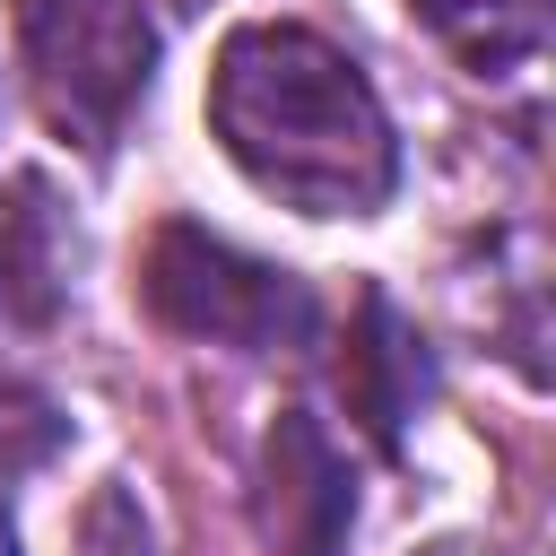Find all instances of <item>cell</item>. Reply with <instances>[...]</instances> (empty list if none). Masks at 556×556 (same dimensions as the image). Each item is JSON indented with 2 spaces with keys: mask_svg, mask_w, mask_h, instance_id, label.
<instances>
[{
  "mask_svg": "<svg viewBox=\"0 0 556 556\" xmlns=\"http://www.w3.org/2000/svg\"><path fill=\"white\" fill-rule=\"evenodd\" d=\"M208 130L235 174L295 217H374L400 182L374 78L313 26H235L208 70Z\"/></svg>",
  "mask_w": 556,
  "mask_h": 556,
  "instance_id": "6da1fadb",
  "label": "cell"
},
{
  "mask_svg": "<svg viewBox=\"0 0 556 556\" xmlns=\"http://www.w3.org/2000/svg\"><path fill=\"white\" fill-rule=\"evenodd\" d=\"M17 61H26L35 113L70 148L104 156L148 104L156 17L148 0H17Z\"/></svg>",
  "mask_w": 556,
  "mask_h": 556,
  "instance_id": "7a4b0ae2",
  "label": "cell"
},
{
  "mask_svg": "<svg viewBox=\"0 0 556 556\" xmlns=\"http://www.w3.org/2000/svg\"><path fill=\"white\" fill-rule=\"evenodd\" d=\"M139 304L208 348H243V356H278V348H313V287L278 261L235 252L226 235L165 217L139 252Z\"/></svg>",
  "mask_w": 556,
  "mask_h": 556,
  "instance_id": "3957f363",
  "label": "cell"
},
{
  "mask_svg": "<svg viewBox=\"0 0 556 556\" xmlns=\"http://www.w3.org/2000/svg\"><path fill=\"white\" fill-rule=\"evenodd\" d=\"M252 530L269 556H339L356 530V478L321 417H278L252 478Z\"/></svg>",
  "mask_w": 556,
  "mask_h": 556,
  "instance_id": "277c9868",
  "label": "cell"
},
{
  "mask_svg": "<svg viewBox=\"0 0 556 556\" xmlns=\"http://www.w3.org/2000/svg\"><path fill=\"white\" fill-rule=\"evenodd\" d=\"M70 261H78V235H70V208L52 200L43 174H9L0 182V321H52L61 295H70Z\"/></svg>",
  "mask_w": 556,
  "mask_h": 556,
  "instance_id": "5b68a950",
  "label": "cell"
},
{
  "mask_svg": "<svg viewBox=\"0 0 556 556\" xmlns=\"http://www.w3.org/2000/svg\"><path fill=\"white\" fill-rule=\"evenodd\" d=\"M339 391H348V408L391 443L400 426H408V408L426 400V348H417V330L400 321V304L391 295H356V321H348V356H339Z\"/></svg>",
  "mask_w": 556,
  "mask_h": 556,
  "instance_id": "8992f818",
  "label": "cell"
},
{
  "mask_svg": "<svg viewBox=\"0 0 556 556\" xmlns=\"http://www.w3.org/2000/svg\"><path fill=\"white\" fill-rule=\"evenodd\" d=\"M408 9L452 61L486 70V78L539 61V43H547V0H408Z\"/></svg>",
  "mask_w": 556,
  "mask_h": 556,
  "instance_id": "52a82bcc",
  "label": "cell"
},
{
  "mask_svg": "<svg viewBox=\"0 0 556 556\" xmlns=\"http://www.w3.org/2000/svg\"><path fill=\"white\" fill-rule=\"evenodd\" d=\"M61 434H70V417H61L35 382H0V478L43 469V460L61 452Z\"/></svg>",
  "mask_w": 556,
  "mask_h": 556,
  "instance_id": "ba28073f",
  "label": "cell"
},
{
  "mask_svg": "<svg viewBox=\"0 0 556 556\" xmlns=\"http://www.w3.org/2000/svg\"><path fill=\"white\" fill-rule=\"evenodd\" d=\"M0 556H17V530H9V513H0Z\"/></svg>",
  "mask_w": 556,
  "mask_h": 556,
  "instance_id": "9c48e42d",
  "label": "cell"
},
{
  "mask_svg": "<svg viewBox=\"0 0 556 556\" xmlns=\"http://www.w3.org/2000/svg\"><path fill=\"white\" fill-rule=\"evenodd\" d=\"M434 556H460V547H434Z\"/></svg>",
  "mask_w": 556,
  "mask_h": 556,
  "instance_id": "30bf717a",
  "label": "cell"
}]
</instances>
